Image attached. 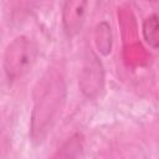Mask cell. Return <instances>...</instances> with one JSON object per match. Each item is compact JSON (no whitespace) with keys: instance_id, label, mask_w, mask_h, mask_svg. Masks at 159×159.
Instances as JSON below:
<instances>
[{"instance_id":"1","label":"cell","mask_w":159,"mask_h":159,"mask_svg":"<svg viewBox=\"0 0 159 159\" xmlns=\"http://www.w3.org/2000/svg\"><path fill=\"white\" fill-rule=\"evenodd\" d=\"M66 99V82L57 68H48L39 80L34 94L30 135L35 143H41L51 130L61 113Z\"/></svg>"},{"instance_id":"2","label":"cell","mask_w":159,"mask_h":159,"mask_svg":"<svg viewBox=\"0 0 159 159\" xmlns=\"http://www.w3.org/2000/svg\"><path fill=\"white\" fill-rule=\"evenodd\" d=\"M37 57V46L27 36H17L4 53V71L10 82L21 78L32 67Z\"/></svg>"},{"instance_id":"3","label":"cell","mask_w":159,"mask_h":159,"mask_svg":"<svg viewBox=\"0 0 159 159\" xmlns=\"http://www.w3.org/2000/svg\"><path fill=\"white\" fill-rule=\"evenodd\" d=\"M80 84L82 92L88 98H94L96 96L99 94L101 91H103V84H104L103 66L102 62L98 60L97 55L91 48L86 50L83 57Z\"/></svg>"},{"instance_id":"4","label":"cell","mask_w":159,"mask_h":159,"mask_svg":"<svg viewBox=\"0 0 159 159\" xmlns=\"http://www.w3.org/2000/svg\"><path fill=\"white\" fill-rule=\"evenodd\" d=\"M86 1H67L62 10V24L63 31L68 37L76 36L84 22L86 17Z\"/></svg>"},{"instance_id":"5","label":"cell","mask_w":159,"mask_h":159,"mask_svg":"<svg viewBox=\"0 0 159 159\" xmlns=\"http://www.w3.org/2000/svg\"><path fill=\"white\" fill-rule=\"evenodd\" d=\"M83 153V137L81 133H75L70 137L50 159H80Z\"/></svg>"},{"instance_id":"6","label":"cell","mask_w":159,"mask_h":159,"mask_svg":"<svg viewBox=\"0 0 159 159\" xmlns=\"http://www.w3.org/2000/svg\"><path fill=\"white\" fill-rule=\"evenodd\" d=\"M159 24H158V16L157 14L149 15L144 22H143V35L144 40L152 48H158L159 45V36H158Z\"/></svg>"}]
</instances>
